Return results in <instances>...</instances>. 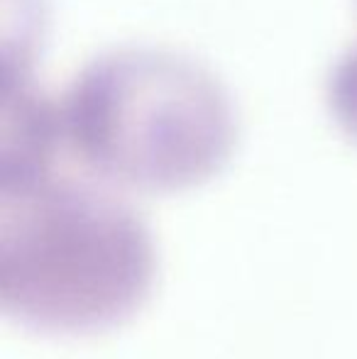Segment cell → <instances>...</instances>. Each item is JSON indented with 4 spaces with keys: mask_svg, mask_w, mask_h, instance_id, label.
Wrapping results in <instances>:
<instances>
[{
    "mask_svg": "<svg viewBox=\"0 0 357 359\" xmlns=\"http://www.w3.org/2000/svg\"><path fill=\"white\" fill-rule=\"evenodd\" d=\"M154 245L115 186L57 166L0 176V306L42 335H95L152 293Z\"/></svg>",
    "mask_w": 357,
    "mask_h": 359,
    "instance_id": "obj_1",
    "label": "cell"
},
{
    "mask_svg": "<svg viewBox=\"0 0 357 359\" xmlns=\"http://www.w3.org/2000/svg\"><path fill=\"white\" fill-rule=\"evenodd\" d=\"M57 108L67 156L115 189H196L223 171L238 142L228 88L172 49L98 54L74 76Z\"/></svg>",
    "mask_w": 357,
    "mask_h": 359,
    "instance_id": "obj_2",
    "label": "cell"
},
{
    "mask_svg": "<svg viewBox=\"0 0 357 359\" xmlns=\"http://www.w3.org/2000/svg\"><path fill=\"white\" fill-rule=\"evenodd\" d=\"M325 103L338 128L357 142V44L340 54L325 81Z\"/></svg>",
    "mask_w": 357,
    "mask_h": 359,
    "instance_id": "obj_3",
    "label": "cell"
}]
</instances>
